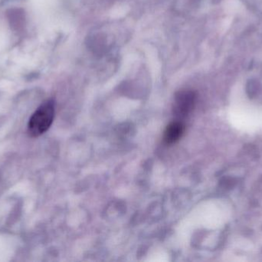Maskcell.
I'll list each match as a JSON object with an SVG mask.
<instances>
[{"label": "cell", "instance_id": "cell-4", "mask_svg": "<svg viewBox=\"0 0 262 262\" xmlns=\"http://www.w3.org/2000/svg\"><path fill=\"white\" fill-rule=\"evenodd\" d=\"M91 49L95 51L96 53H101L104 49V42L101 35H95L91 39L89 43Z\"/></svg>", "mask_w": 262, "mask_h": 262}, {"label": "cell", "instance_id": "cell-2", "mask_svg": "<svg viewBox=\"0 0 262 262\" xmlns=\"http://www.w3.org/2000/svg\"><path fill=\"white\" fill-rule=\"evenodd\" d=\"M196 93L192 90H181L176 94L172 112L177 120L186 118L193 110L196 103Z\"/></svg>", "mask_w": 262, "mask_h": 262}, {"label": "cell", "instance_id": "cell-3", "mask_svg": "<svg viewBox=\"0 0 262 262\" xmlns=\"http://www.w3.org/2000/svg\"><path fill=\"white\" fill-rule=\"evenodd\" d=\"M186 126L181 120H176L166 127L163 134V142L166 145L177 143L184 134Z\"/></svg>", "mask_w": 262, "mask_h": 262}, {"label": "cell", "instance_id": "cell-1", "mask_svg": "<svg viewBox=\"0 0 262 262\" xmlns=\"http://www.w3.org/2000/svg\"><path fill=\"white\" fill-rule=\"evenodd\" d=\"M55 118V103L49 100L34 112L28 124V132L32 137H38L49 130Z\"/></svg>", "mask_w": 262, "mask_h": 262}]
</instances>
